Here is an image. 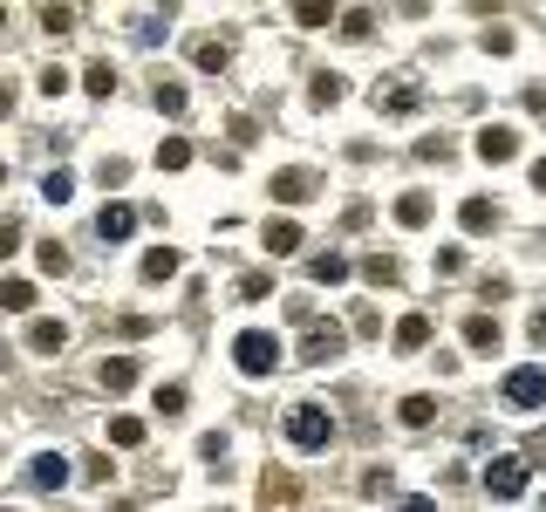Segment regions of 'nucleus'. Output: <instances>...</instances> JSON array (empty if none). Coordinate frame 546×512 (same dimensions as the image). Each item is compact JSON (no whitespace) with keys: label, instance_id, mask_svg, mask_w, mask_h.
Instances as JSON below:
<instances>
[{"label":"nucleus","instance_id":"obj_3","mask_svg":"<svg viewBox=\"0 0 546 512\" xmlns=\"http://www.w3.org/2000/svg\"><path fill=\"white\" fill-rule=\"evenodd\" d=\"M506 403L512 410H540L546 403V369H512L506 376Z\"/></svg>","mask_w":546,"mask_h":512},{"label":"nucleus","instance_id":"obj_15","mask_svg":"<svg viewBox=\"0 0 546 512\" xmlns=\"http://www.w3.org/2000/svg\"><path fill=\"white\" fill-rule=\"evenodd\" d=\"M308 192H314L308 171H273V198H280V205H301Z\"/></svg>","mask_w":546,"mask_h":512},{"label":"nucleus","instance_id":"obj_49","mask_svg":"<svg viewBox=\"0 0 546 512\" xmlns=\"http://www.w3.org/2000/svg\"><path fill=\"white\" fill-rule=\"evenodd\" d=\"M540 117H546V103H540Z\"/></svg>","mask_w":546,"mask_h":512},{"label":"nucleus","instance_id":"obj_40","mask_svg":"<svg viewBox=\"0 0 546 512\" xmlns=\"http://www.w3.org/2000/svg\"><path fill=\"white\" fill-rule=\"evenodd\" d=\"M96 178H103V192H110V185H123V178H130V164H123V158H103V164H96Z\"/></svg>","mask_w":546,"mask_h":512},{"label":"nucleus","instance_id":"obj_17","mask_svg":"<svg viewBox=\"0 0 546 512\" xmlns=\"http://www.w3.org/2000/svg\"><path fill=\"white\" fill-rule=\"evenodd\" d=\"M424 342H430V315H403V321H396V349H403V355H417Z\"/></svg>","mask_w":546,"mask_h":512},{"label":"nucleus","instance_id":"obj_21","mask_svg":"<svg viewBox=\"0 0 546 512\" xmlns=\"http://www.w3.org/2000/svg\"><path fill=\"white\" fill-rule=\"evenodd\" d=\"M0 308L28 315V308H35V280H0Z\"/></svg>","mask_w":546,"mask_h":512},{"label":"nucleus","instance_id":"obj_29","mask_svg":"<svg viewBox=\"0 0 546 512\" xmlns=\"http://www.w3.org/2000/svg\"><path fill=\"white\" fill-rule=\"evenodd\" d=\"M164 28H171L164 14H137V21H130V35H137V48H157V41H164Z\"/></svg>","mask_w":546,"mask_h":512},{"label":"nucleus","instance_id":"obj_7","mask_svg":"<svg viewBox=\"0 0 546 512\" xmlns=\"http://www.w3.org/2000/svg\"><path fill=\"white\" fill-rule=\"evenodd\" d=\"M130 233H137V212H130V205H103V212H96V239H103V246H123Z\"/></svg>","mask_w":546,"mask_h":512},{"label":"nucleus","instance_id":"obj_9","mask_svg":"<svg viewBox=\"0 0 546 512\" xmlns=\"http://www.w3.org/2000/svg\"><path fill=\"white\" fill-rule=\"evenodd\" d=\"M335 355H342V335H335V328H308V342H301V362H308V369H328Z\"/></svg>","mask_w":546,"mask_h":512},{"label":"nucleus","instance_id":"obj_48","mask_svg":"<svg viewBox=\"0 0 546 512\" xmlns=\"http://www.w3.org/2000/svg\"><path fill=\"white\" fill-rule=\"evenodd\" d=\"M0 28H7V7H0Z\"/></svg>","mask_w":546,"mask_h":512},{"label":"nucleus","instance_id":"obj_4","mask_svg":"<svg viewBox=\"0 0 546 512\" xmlns=\"http://www.w3.org/2000/svg\"><path fill=\"white\" fill-rule=\"evenodd\" d=\"M417 82L410 76H390V82H376V110H390V117H417Z\"/></svg>","mask_w":546,"mask_h":512},{"label":"nucleus","instance_id":"obj_14","mask_svg":"<svg viewBox=\"0 0 546 512\" xmlns=\"http://www.w3.org/2000/svg\"><path fill=\"white\" fill-rule=\"evenodd\" d=\"M458 226H465V233H492V226H499V205H492V198H465V205H458Z\"/></svg>","mask_w":546,"mask_h":512},{"label":"nucleus","instance_id":"obj_47","mask_svg":"<svg viewBox=\"0 0 546 512\" xmlns=\"http://www.w3.org/2000/svg\"><path fill=\"white\" fill-rule=\"evenodd\" d=\"M533 185H540V192H546V158H540V164H533Z\"/></svg>","mask_w":546,"mask_h":512},{"label":"nucleus","instance_id":"obj_39","mask_svg":"<svg viewBox=\"0 0 546 512\" xmlns=\"http://www.w3.org/2000/svg\"><path fill=\"white\" fill-rule=\"evenodd\" d=\"M178 410H185V390H178V383H164V390H157V417H178Z\"/></svg>","mask_w":546,"mask_h":512},{"label":"nucleus","instance_id":"obj_20","mask_svg":"<svg viewBox=\"0 0 546 512\" xmlns=\"http://www.w3.org/2000/svg\"><path fill=\"white\" fill-rule=\"evenodd\" d=\"M62 342H69V328H62V321H35V328H28V349H41V355H55Z\"/></svg>","mask_w":546,"mask_h":512},{"label":"nucleus","instance_id":"obj_13","mask_svg":"<svg viewBox=\"0 0 546 512\" xmlns=\"http://www.w3.org/2000/svg\"><path fill=\"white\" fill-rule=\"evenodd\" d=\"M260 246H267V253H301V226H294V219H267V226H260Z\"/></svg>","mask_w":546,"mask_h":512},{"label":"nucleus","instance_id":"obj_27","mask_svg":"<svg viewBox=\"0 0 546 512\" xmlns=\"http://www.w3.org/2000/svg\"><path fill=\"white\" fill-rule=\"evenodd\" d=\"M424 219H430V198L424 192H403V198H396V226H424Z\"/></svg>","mask_w":546,"mask_h":512},{"label":"nucleus","instance_id":"obj_46","mask_svg":"<svg viewBox=\"0 0 546 512\" xmlns=\"http://www.w3.org/2000/svg\"><path fill=\"white\" fill-rule=\"evenodd\" d=\"M526 451H533V458H540V465H546V437H533V444H526Z\"/></svg>","mask_w":546,"mask_h":512},{"label":"nucleus","instance_id":"obj_23","mask_svg":"<svg viewBox=\"0 0 546 512\" xmlns=\"http://www.w3.org/2000/svg\"><path fill=\"white\" fill-rule=\"evenodd\" d=\"M294 21L301 28H328L335 21V0H294Z\"/></svg>","mask_w":546,"mask_h":512},{"label":"nucleus","instance_id":"obj_50","mask_svg":"<svg viewBox=\"0 0 546 512\" xmlns=\"http://www.w3.org/2000/svg\"><path fill=\"white\" fill-rule=\"evenodd\" d=\"M0 362H7V355H0Z\"/></svg>","mask_w":546,"mask_h":512},{"label":"nucleus","instance_id":"obj_37","mask_svg":"<svg viewBox=\"0 0 546 512\" xmlns=\"http://www.w3.org/2000/svg\"><path fill=\"white\" fill-rule=\"evenodd\" d=\"M417 158H424V164H444V158H451V137H444V130H437V137H424V144H417Z\"/></svg>","mask_w":546,"mask_h":512},{"label":"nucleus","instance_id":"obj_12","mask_svg":"<svg viewBox=\"0 0 546 512\" xmlns=\"http://www.w3.org/2000/svg\"><path fill=\"white\" fill-rule=\"evenodd\" d=\"M465 342H471L478 355H499V342H506V328H499L492 315H465Z\"/></svg>","mask_w":546,"mask_h":512},{"label":"nucleus","instance_id":"obj_45","mask_svg":"<svg viewBox=\"0 0 546 512\" xmlns=\"http://www.w3.org/2000/svg\"><path fill=\"white\" fill-rule=\"evenodd\" d=\"M533 342H540V349H546V308H540V315H533Z\"/></svg>","mask_w":546,"mask_h":512},{"label":"nucleus","instance_id":"obj_32","mask_svg":"<svg viewBox=\"0 0 546 512\" xmlns=\"http://www.w3.org/2000/svg\"><path fill=\"white\" fill-rule=\"evenodd\" d=\"M110 437H117L123 451H137L144 444V417H110Z\"/></svg>","mask_w":546,"mask_h":512},{"label":"nucleus","instance_id":"obj_8","mask_svg":"<svg viewBox=\"0 0 546 512\" xmlns=\"http://www.w3.org/2000/svg\"><path fill=\"white\" fill-rule=\"evenodd\" d=\"M28 485H35V492H62V485H69V458H62V451H41L35 465H28Z\"/></svg>","mask_w":546,"mask_h":512},{"label":"nucleus","instance_id":"obj_1","mask_svg":"<svg viewBox=\"0 0 546 512\" xmlns=\"http://www.w3.org/2000/svg\"><path fill=\"white\" fill-rule=\"evenodd\" d=\"M287 444H294V451H328V444H335L328 410H321V403H294V410H287Z\"/></svg>","mask_w":546,"mask_h":512},{"label":"nucleus","instance_id":"obj_24","mask_svg":"<svg viewBox=\"0 0 546 512\" xmlns=\"http://www.w3.org/2000/svg\"><path fill=\"white\" fill-rule=\"evenodd\" d=\"M82 89H89V96H117V69H110V62H89V69H82Z\"/></svg>","mask_w":546,"mask_h":512},{"label":"nucleus","instance_id":"obj_16","mask_svg":"<svg viewBox=\"0 0 546 512\" xmlns=\"http://www.w3.org/2000/svg\"><path fill=\"white\" fill-rule=\"evenodd\" d=\"M178 260H185V253H178V246H151V253H144V267H137V274H144V280H171V274H178Z\"/></svg>","mask_w":546,"mask_h":512},{"label":"nucleus","instance_id":"obj_22","mask_svg":"<svg viewBox=\"0 0 546 512\" xmlns=\"http://www.w3.org/2000/svg\"><path fill=\"white\" fill-rule=\"evenodd\" d=\"M35 267H41V274H69V246H62V239H41Z\"/></svg>","mask_w":546,"mask_h":512},{"label":"nucleus","instance_id":"obj_36","mask_svg":"<svg viewBox=\"0 0 546 512\" xmlns=\"http://www.w3.org/2000/svg\"><path fill=\"white\" fill-rule=\"evenodd\" d=\"M437 274H444V280L465 274V246H437Z\"/></svg>","mask_w":546,"mask_h":512},{"label":"nucleus","instance_id":"obj_34","mask_svg":"<svg viewBox=\"0 0 546 512\" xmlns=\"http://www.w3.org/2000/svg\"><path fill=\"white\" fill-rule=\"evenodd\" d=\"M396 485H390V465H369L362 472V499H390Z\"/></svg>","mask_w":546,"mask_h":512},{"label":"nucleus","instance_id":"obj_33","mask_svg":"<svg viewBox=\"0 0 546 512\" xmlns=\"http://www.w3.org/2000/svg\"><path fill=\"white\" fill-rule=\"evenodd\" d=\"M342 96H349V82H342V76H314V103H321V110H335Z\"/></svg>","mask_w":546,"mask_h":512},{"label":"nucleus","instance_id":"obj_30","mask_svg":"<svg viewBox=\"0 0 546 512\" xmlns=\"http://www.w3.org/2000/svg\"><path fill=\"white\" fill-rule=\"evenodd\" d=\"M157 164H164V171H185V164H192V144H185V137H164V144H157Z\"/></svg>","mask_w":546,"mask_h":512},{"label":"nucleus","instance_id":"obj_43","mask_svg":"<svg viewBox=\"0 0 546 512\" xmlns=\"http://www.w3.org/2000/svg\"><path fill=\"white\" fill-rule=\"evenodd\" d=\"M14 246H21V226H14V219H0V260H7Z\"/></svg>","mask_w":546,"mask_h":512},{"label":"nucleus","instance_id":"obj_5","mask_svg":"<svg viewBox=\"0 0 546 512\" xmlns=\"http://www.w3.org/2000/svg\"><path fill=\"white\" fill-rule=\"evenodd\" d=\"M485 492H492V499H519V492H526V465H519V458H492V465H485Z\"/></svg>","mask_w":546,"mask_h":512},{"label":"nucleus","instance_id":"obj_41","mask_svg":"<svg viewBox=\"0 0 546 512\" xmlns=\"http://www.w3.org/2000/svg\"><path fill=\"white\" fill-rule=\"evenodd\" d=\"M342 35H349V41H369V35H376V21H369V14H349V21H342Z\"/></svg>","mask_w":546,"mask_h":512},{"label":"nucleus","instance_id":"obj_6","mask_svg":"<svg viewBox=\"0 0 546 512\" xmlns=\"http://www.w3.org/2000/svg\"><path fill=\"white\" fill-rule=\"evenodd\" d=\"M512 151H519V130H512V123H485V130H478V158L485 164H506Z\"/></svg>","mask_w":546,"mask_h":512},{"label":"nucleus","instance_id":"obj_28","mask_svg":"<svg viewBox=\"0 0 546 512\" xmlns=\"http://www.w3.org/2000/svg\"><path fill=\"white\" fill-rule=\"evenodd\" d=\"M308 274L321 280V287H342V280H349V260H335V253H321V260H308Z\"/></svg>","mask_w":546,"mask_h":512},{"label":"nucleus","instance_id":"obj_19","mask_svg":"<svg viewBox=\"0 0 546 512\" xmlns=\"http://www.w3.org/2000/svg\"><path fill=\"white\" fill-rule=\"evenodd\" d=\"M430 417H437V403H430V396H403V403H396V424H410V431H424Z\"/></svg>","mask_w":546,"mask_h":512},{"label":"nucleus","instance_id":"obj_2","mask_svg":"<svg viewBox=\"0 0 546 512\" xmlns=\"http://www.w3.org/2000/svg\"><path fill=\"white\" fill-rule=\"evenodd\" d=\"M233 362L246 369V376H273L280 369V342H273V328H246L233 342Z\"/></svg>","mask_w":546,"mask_h":512},{"label":"nucleus","instance_id":"obj_10","mask_svg":"<svg viewBox=\"0 0 546 512\" xmlns=\"http://www.w3.org/2000/svg\"><path fill=\"white\" fill-rule=\"evenodd\" d=\"M151 103L164 110V117H185V110H192V89H185L178 76H157L151 82Z\"/></svg>","mask_w":546,"mask_h":512},{"label":"nucleus","instance_id":"obj_31","mask_svg":"<svg viewBox=\"0 0 546 512\" xmlns=\"http://www.w3.org/2000/svg\"><path fill=\"white\" fill-rule=\"evenodd\" d=\"M260 499H267V506H273V499L287 506V499H301V485H294L287 472H267V485H260Z\"/></svg>","mask_w":546,"mask_h":512},{"label":"nucleus","instance_id":"obj_35","mask_svg":"<svg viewBox=\"0 0 546 512\" xmlns=\"http://www.w3.org/2000/svg\"><path fill=\"white\" fill-rule=\"evenodd\" d=\"M41 28H48V35H69V28H76V14H69V7H55V0H48V7H41Z\"/></svg>","mask_w":546,"mask_h":512},{"label":"nucleus","instance_id":"obj_42","mask_svg":"<svg viewBox=\"0 0 546 512\" xmlns=\"http://www.w3.org/2000/svg\"><path fill=\"white\" fill-rule=\"evenodd\" d=\"M69 89V69H41V96H62Z\"/></svg>","mask_w":546,"mask_h":512},{"label":"nucleus","instance_id":"obj_38","mask_svg":"<svg viewBox=\"0 0 546 512\" xmlns=\"http://www.w3.org/2000/svg\"><path fill=\"white\" fill-rule=\"evenodd\" d=\"M478 48H485V55H512L519 41H512V28H485V41H478Z\"/></svg>","mask_w":546,"mask_h":512},{"label":"nucleus","instance_id":"obj_44","mask_svg":"<svg viewBox=\"0 0 546 512\" xmlns=\"http://www.w3.org/2000/svg\"><path fill=\"white\" fill-rule=\"evenodd\" d=\"M14 117V82H0V123Z\"/></svg>","mask_w":546,"mask_h":512},{"label":"nucleus","instance_id":"obj_26","mask_svg":"<svg viewBox=\"0 0 546 512\" xmlns=\"http://www.w3.org/2000/svg\"><path fill=\"white\" fill-rule=\"evenodd\" d=\"M192 69H226V41H219V35L192 41Z\"/></svg>","mask_w":546,"mask_h":512},{"label":"nucleus","instance_id":"obj_11","mask_svg":"<svg viewBox=\"0 0 546 512\" xmlns=\"http://www.w3.org/2000/svg\"><path fill=\"white\" fill-rule=\"evenodd\" d=\"M96 383L123 396L130 383H137V355H103V362H96Z\"/></svg>","mask_w":546,"mask_h":512},{"label":"nucleus","instance_id":"obj_25","mask_svg":"<svg viewBox=\"0 0 546 512\" xmlns=\"http://www.w3.org/2000/svg\"><path fill=\"white\" fill-rule=\"evenodd\" d=\"M41 198H48V205H69V198H76V171H48V178H41Z\"/></svg>","mask_w":546,"mask_h":512},{"label":"nucleus","instance_id":"obj_18","mask_svg":"<svg viewBox=\"0 0 546 512\" xmlns=\"http://www.w3.org/2000/svg\"><path fill=\"white\" fill-rule=\"evenodd\" d=\"M362 280H376V287H396V280H403L396 253H369V260H362Z\"/></svg>","mask_w":546,"mask_h":512}]
</instances>
